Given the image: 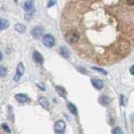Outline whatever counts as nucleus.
Here are the masks:
<instances>
[{"label": "nucleus", "mask_w": 134, "mask_h": 134, "mask_svg": "<svg viewBox=\"0 0 134 134\" xmlns=\"http://www.w3.org/2000/svg\"><path fill=\"white\" fill-rule=\"evenodd\" d=\"M64 38L65 41L69 44L73 45V44H77V42L79 41V39H80V35L75 29H71L65 32V34L64 35Z\"/></svg>", "instance_id": "1"}, {"label": "nucleus", "mask_w": 134, "mask_h": 134, "mask_svg": "<svg viewBox=\"0 0 134 134\" xmlns=\"http://www.w3.org/2000/svg\"><path fill=\"white\" fill-rule=\"evenodd\" d=\"M43 44L46 47L51 48L55 44V40H54V38L51 35H45L43 37Z\"/></svg>", "instance_id": "2"}, {"label": "nucleus", "mask_w": 134, "mask_h": 134, "mask_svg": "<svg viewBox=\"0 0 134 134\" xmlns=\"http://www.w3.org/2000/svg\"><path fill=\"white\" fill-rule=\"evenodd\" d=\"M24 66L23 63L20 62L18 65V67H17V71H16V74L14 77V81H19V79L22 77V75H24Z\"/></svg>", "instance_id": "3"}, {"label": "nucleus", "mask_w": 134, "mask_h": 134, "mask_svg": "<svg viewBox=\"0 0 134 134\" xmlns=\"http://www.w3.org/2000/svg\"><path fill=\"white\" fill-rule=\"evenodd\" d=\"M65 129V121H63L61 120L58 121L54 124V132L56 133H62L64 132Z\"/></svg>", "instance_id": "4"}, {"label": "nucleus", "mask_w": 134, "mask_h": 134, "mask_svg": "<svg viewBox=\"0 0 134 134\" xmlns=\"http://www.w3.org/2000/svg\"><path fill=\"white\" fill-rule=\"evenodd\" d=\"M43 34H44V29L41 27H36L35 29H33L31 31V35L35 39H40L43 35Z\"/></svg>", "instance_id": "5"}, {"label": "nucleus", "mask_w": 134, "mask_h": 134, "mask_svg": "<svg viewBox=\"0 0 134 134\" xmlns=\"http://www.w3.org/2000/svg\"><path fill=\"white\" fill-rule=\"evenodd\" d=\"M24 9L27 12H33L34 10V1L33 0H27L24 3Z\"/></svg>", "instance_id": "6"}, {"label": "nucleus", "mask_w": 134, "mask_h": 134, "mask_svg": "<svg viewBox=\"0 0 134 134\" xmlns=\"http://www.w3.org/2000/svg\"><path fill=\"white\" fill-rule=\"evenodd\" d=\"M91 83L93 86L97 90H102L103 88V82L100 79H96V78L91 79Z\"/></svg>", "instance_id": "7"}, {"label": "nucleus", "mask_w": 134, "mask_h": 134, "mask_svg": "<svg viewBox=\"0 0 134 134\" xmlns=\"http://www.w3.org/2000/svg\"><path fill=\"white\" fill-rule=\"evenodd\" d=\"M15 99L18 100L19 102L20 103H24V102H27L29 100V98L28 97V96L26 95H24V94H17L15 96Z\"/></svg>", "instance_id": "8"}, {"label": "nucleus", "mask_w": 134, "mask_h": 134, "mask_svg": "<svg viewBox=\"0 0 134 134\" xmlns=\"http://www.w3.org/2000/svg\"><path fill=\"white\" fill-rule=\"evenodd\" d=\"M38 102L40 105L42 107H44L45 109H48L49 107V100L46 99L44 96H41L39 99H38Z\"/></svg>", "instance_id": "9"}, {"label": "nucleus", "mask_w": 134, "mask_h": 134, "mask_svg": "<svg viewBox=\"0 0 134 134\" xmlns=\"http://www.w3.org/2000/svg\"><path fill=\"white\" fill-rule=\"evenodd\" d=\"M34 60H35V62L39 63V64H42L44 62V58L41 55V54L39 51H35L33 54Z\"/></svg>", "instance_id": "10"}, {"label": "nucleus", "mask_w": 134, "mask_h": 134, "mask_svg": "<svg viewBox=\"0 0 134 134\" xmlns=\"http://www.w3.org/2000/svg\"><path fill=\"white\" fill-rule=\"evenodd\" d=\"M9 27V22L5 19L0 18V30H4Z\"/></svg>", "instance_id": "11"}, {"label": "nucleus", "mask_w": 134, "mask_h": 134, "mask_svg": "<svg viewBox=\"0 0 134 134\" xmlns=\"http://www.w3.org/2000/svg\"><path fill=\"white\" fill-rule=\"evenodd\" d=\"M14 29L18 33L22 34V33H24L25 30H26V27H25V25L22 24H16L14 25Z\"/></svg>", "instance_id": "12"}, {"label": "nucleus", "mask_w": 134, "mask_h": 134, "mask_svg": "<svg viewBox=\"0 0 134 134\" xmlns=\"http://www.w3.org/2000/svg\"><path fill=\"white\" fill-rule=\"evenodd\" d=\"M55 90L57 91V93L60 96H62V97H65L66 96V91L65 90L64 87H62L60 86H57L55 87Z\"/></svg>", "instance_id": "13"}, {"label": "nucleus", "mask_w": 134, "mask_h": 134, "mask_svg": "<svg viewBox=\"0 0 134 134\" xmlns=\"http://www.w3.org/2000/svg\"><path fill=\"white\" fill-rule=\"evenodd\" d=\"M60 54H61V55L63 57H65V58H68L70 56L69 49H67L66 47H65V46H62V47L60 48Z\"/></svg>", "instance_id": "14"}, {"label": "nucleus", "mask_w": 134, "mask_h": 134, "mask_svg": "<svg viewBox=\"0 0 134 134\" xmlns=\"http://www.w3.org/2000/svg\"><path fill=\"white\" fill-rule=\"evenodd\" d=\"M68 108H69L70 111L72 113L73 115H77V109H76V107H75V106L74 104L69 103L68 104Z\"/></svg>", "instance_id": "15"}, {"label": "nucleus", "mask_w": 134, "mask_h": 134, "mask_svg": "<svg viewBox=\"0 0 134 134\" xmlns=\"http://www.w3.org/2000/svg\"><path fill=\"white\" fill-rule=\"evenodd\" d=\"M7 75V69L4 66H0V77H5Z\"/></svg>", "instance_id": "16"}, {"label": "nucleus", "mask_w": 134, "mask_h": 134, "mask_svg": "<svg viewBox=\"0 0 134 134\" xmlns=\"http://www.w3.org/2000/svg\"><path fill=\"white\" fill-rule=\"evenodd\" d=\"M1 127H2V128H3L6 132H11V131H10V129H9V127H8V126L7 124L3 123Z\"/></svg>", "instance_id": "17"}, {"label": "nucleus", "mask_w": 134, "mask_h": 134, "mask_svg": "<svg viewBox=\"0 0 134 134\" xmlns=\"http://www.w3.org/2000/svg\"><path fill=\"white\" fill-rule=\"evenodd\" d=\"M55 3H56V0H49L48 4H47V7L48 8H50V7L54 6Z\"/></svg>", "instance_id": "18"}, {"label": "nucleus", "mask_w": 134, "mask_h": 134, "mask_svg": "<svg viewBox=\"0 0 134 134\" xmlns=\"http://www.w3.org/2000/svg\"><path fill=\"white\" fill-rule=\"evenodd\" d=\"M121 131L120 130L119 127H115L114 129L112 130V133H114V134H118V133H121Z\"/></svg>", "instance_id": "19"}, {"label": "nucleus", "mask_w": 134, "mask_h": 134, "mask_svg": "<svg viewBox=\"0 0 134 134\" xmlns=\"http://www.w3.org/2000/svg\"><path fill=\"white\" fill-rule=\"evenodd\" d=\"M93 69L94 70H98V71H100V72H102V74H104V75H107V71L105 70H102V69H100V68H96V67H93Z\"/></svg>", "instance_id": "20"}, {"label": "nucleus", "mask_w": 134, "mask_h": 134, "mask_svg": "<svg viewBox=\"0 0 134 134\" xmlns=\"http://www.w3.org/2000/svg\"><path fill=\"white\" fill-rule=\"evenodd\" d=\"M121 104L122 105V106H125V105H126V99L124 98V96H121Z\"/></svg>", "instance_id": "21"}, {"label": "nucleus", "mask_w": 134, "mask_h": 134, "mask_svg": "<svg viewBox=\"0 0 134 134\" xmlns=\"http://www.w3.org/2000/svg\"><path fill=\"white\" fill-rule=\"evenodd\" d=\"M38 86H39V88H40V89H41V90H45V87H44V86L43 85V84H42V85H41V84H38V85H37Z\"/></svg>", "instance_id": "22"}, {"label": "nucleus", "mask_w": 134, "mask_h": 134, "mask_svg": "<svg viewBox=\"0 0 134 134\" xmlns=\"http://www.w3.org/2000/svg\"><path fill=\"white\" fill-rule=\"evenodd\" d=\"M130 73L134 75V65L131 67V68H130Z\"/></svg>", "instance_id": "23"}, {"label": "nucleus", "mask_w": 134, "mask_h": 134, "mask_svg": "<svg viewBox=\"0 0 134 134\" xmlns=\"http://www.w3.org/2000/svg\"><path fill=\"white\" fill-rule=\"evenodd\" d=\"M2 59H3V54H1V52H0V61L2 60Z\"/></svg>", "instance_id": "24"}]
</instances>
